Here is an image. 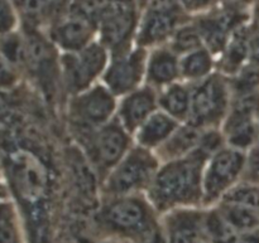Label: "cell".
Listing matches in <instances>:
<instances>
[{
	"mask_svg": "<svg viewBox=\"0 0 259 243\" xmlns=\"http://www.w3.org/2000/svg\"><path fill=\"white\" fill-rule=\"evenodd\" d=\"M204 231L212 243H238L239 236L219 212H214L205 219Z\"/></svg>",
	"mask_w": 259,
	"mask_h": 243,
	"instance_id": "d4e9b609",
	"label": "cell"
},
{
	"mask_svg": "<svg viewBox=\"0 0 259 243\" xmlns=\"http://www.w3.org/2000/svg\"><path fill=\"white\" fill-rule=\"evenodd\" d=\"M237 15L234 13H223L215 17L200 20L197 29L212 52H223L229 42V33L234 27Z\"/></svg>",
	"mask_w": 259,
	"mask_h": 243,
	"instance_id": "ac0fdd59",
	"label": "cell"
},
{
	"mask_svg": "<svg viewBox=\"0 0 259 243\" xmlns=\"http://www.w3.org/2000/svg\"><path fill=\"white\" fill-rule=\"evenodd\" d=\"M249 58L253 65L259 67V35L249 40Z\"/></svg>",
	"mask_w": 259,
	"mask_h": 243,
	"instance_id": "e575fe53",
	"label": "cell"
},
{
	"mask_svg": "<svg viewBox=\"0 0 259 243\" xmlns=\"http://www.w3.org/2000/svg\"><path fill=\"white\" fill-rule=\"evenodd\" d=\"M13 80V72L7 59L0 57V85H7Z\"/></svg>",
	"mask_w": 259,
	"mask_h": 243,
	"instance_id": "836d02e7",
	"label": "cell"
},
{
	"mask_svg": "<svg viewBox=\"0 0 259 243\" xmlns=\"http://www.w3.org/2000/svg\"><path fill=\"white\" fill-rule=\"evenodd\" d=\"M162 111L175 120H189L191 105V90L181 83H172L164 88L158 98Z\"/></svg>",
	"mask_w": 259,
	"mask_h": 243,
	"instance_id": "44dd1931",
	"label": "cell"
},
{
	"mask_svg": "<svg viewBox=\"0 0 259 243\" xmlns=\"http://www.w3.org/2000/svg\"><path fill=\"white\" fill-rule=\"evenodd\" d=\"M147 53L143 47L126 50L113 58L104 75V86L115 95H129L138 88L147 71Z\"/></svg>",
	"mask_w": 259,
	"mask_h": 243,
	"instance_id": "8992f818",
	"label": "cell"
},
{
	"mask_svg": "<svg viewBox=\"0 0 259 243\" xmlns=\"http://www.w3.org/2000/svg\"><path fill=\"white\" fill-rule=\"evenodd\" d=\"M223 52L224 70L230 73H237L243 68L245 58L249 57V40L247 39V35L243 32H235Z\"/></svg>",
	"mask_w": 259,
	"mask_h": 243,
	"instance_id": "603a6c76",
	"label": "cell"
},
{
	"mask_svg": "<svg viewBox=\"0 0 259 243\" xmlns=\"http://www.w3.org/2000/svg\"><path fill=\"white\" fill-rule=\"evenodd\" d=\"M147 207L132 197H118L105 211V218L113 227L123 231H139L147 224Z\"/></svg>",
	"mask_w": 259,
	"mask_h": 243,
	"instance_id": "7c38bea8",
	"label": "cell"
},
{
	"mask_svg": "<svg viewBox=\"0 0 259 243\" xmlns=\"http://www.w3.org/2000/svg\"><path fill=\"white\" fill-rule=\"evenodd\" d=\"M66 88L73 95L91 87L108 67V49L101 43L91 42L80 52L67 53L61 62Z\"/></svg>",
	"mask_w": 259,
	"mask_h": 243,
	"instance_id": "3957f363",
	"label": "cell"
},
{
	"mask_svg": "<svg viewBox=\"0 0 259 243\" xmlns=\"http://www.w3.org/2000/svg\"><path fill=\"white\" fill-rule=\"evenodd\" d=\"M15 23L14 13L8 0H0V33H5L13 28Z\"/></svg>",
	"mask_w": 259,
	"mask_h": 243,
	"instance_id": "f546056e",
	"label": "cell"
},
{
	"mask_svg": "<svg viewBox=\"0 0 259 243\" xmlns=\"http://www.w3.org/2000/svg\"><path fill=\"white\" fill-rule=\"evenodd\" d=\"M225 140L230 148L243 150L253 145L258 135V128L254 123V116L230 112L225 121Z\"/></svg>",
	"mask_w": 259,
	"mask_h": 243,
	"instance_id": "d6986e66",
	"label": "cell"
},
{
	"mask_svg": "<svg viewBox=\"0 0 259 243\" xmlns=\"http://www.w3.org/2000/svg\"><path fill=\"white\" fill-rule=\"evenodd\" d=\"M110 4V0H72L70 14L83 18L96 25Z\"/></svg>",
	"mask_w": 259,
	"mask_h": 243,
	"instance_id": "4316f807",
	"label": "cell"
},
{
	"mask_svg": "<svg viewBox=\"0 0 259 243\" xmlns=\"http://www.w3.org/2000/svg\"><path fill=\"white\" fill-rule=\"evenodd\" d=\"M259 86V67L249 66V67L240 68L237 72V76L232 82V88L239 96L253 93Z\"/></svg>",
	"mask_w": 259,
	"mask_h": 243,
	"instance_id": "f1b7e54d",
	"label": "cell"
},
{
	"mask_svg": "<svg viewBox=\"0 0 259 243\" xmlns=\"http://www.w3.org/2000/svg\"><path fill=\"white\" fill-rule=\"evenodd\" d=\"M223 203L235 204L250 211L259 212V188L249 184L233 187L223 197Z\"/></svg>",
	"mask_w": 259,
	"mask_h": 243,
	"instance_id": "484cf974",
	"label": "cell"
},
{
	"mask_svg": "<svg viewBox=\"0 0 259 243\" xmlns=\"http://www.w3.org/2000/svg\"><path fill=\"white\" fill-rule=\"evenodd\" d=\"M151 243H169L168 237H166L162 233H156L153 237H152Z\"/></svg>",
	"mask_w": 259,
	"mask_h": 243,
	"instance_id": "8d00e7d4",
	"label": "cell"
},
{
	"mask_svg": "<svg viewBox=\"0 0 259 243\" xmlns=\"http://www.w3.org/2000/svg\"><path fill=\"white\" fill-rule=\"evenodd\" d=\"M53 0H23V8L29 17L42 15L52 5Z\"/></svg>",
	"mask_w": 259,
	"mask_h": 243,
	"instance_id": "4dcf8cb0",
	"label": "cell"
},
{
	"mask_svg": "<svg viewBox=\"0 0 259 243\" xmlns=\"http://www.w3.org/2000/svg\"><path fill=\"white\" fill-rule=\"evenodd\" d=\"M202 38L197 27H182L176 30L172 40V48L175 53H187L202 48Z\"/></svg>",
	"mask_w": 259,
	"mask_h": 243,
	"instance_id": "83f0119b",
	"label": "cell"
},
{
	"mask_svg": "<svg viewBox=\"0 0 259 243\" xmlns=\"http://www.w3.org/2000/svg\"><path fill=\"white\" fill-rule=\"evenodd\" d=\"M0 243H17L14 228L8 221L0 222Z\"/></svg>",
	"mask_w": 259,
	"mask_h": 243,
	"instance_id": "d6a6232c",
	"label": "cell"
},
{
	"mask_svg": "<svg viewBox=\"0 0 259 243\" xmlns=\"http://www.w3.org/2000/svg\"><path fill=\"white\" fill-rule=\"evenodd\" d=\"M114 95L106 86H94L76 95L71 102V116L83 129H99L109 123L115 111Z\"/></svg>",
	"mask_w": 259,
	"mask_h": 243,
	"instance_id": "52a82bcc",
	"label": "cell"
},
{
	"mask_svg": "<svg viewBox=\"0 0 259 243\" xmlns=\"http://www.w3.org/2000/svg\"><path fill=\"white\" fill-rule=\"evenodd\" d=\"M180 8L177 3L166 7L147 8L138 33L139 45L156 44L171 37L180 22Z\"/></svg>",
	"mask_w": 259,
	"mask_h": 243,
	"instance_id": "30bf717a",
	"label": "cell"
},
{
	"mask_svg": "<svg viewBox=\"0 0 259 243\" xmlns=\"http://www.w3.org/2000/svg\"><path fill=\"white\" fill-rule=\"evenodd\" d=\"M146 75L154 86H169L181 77L180 59L172 49L154 50L147 60Z\"/></svg>",
	"mask_w": 259,
	"mask_h": 243,
	"instance_id": "2e32d148",
	"label": "cell"
},
{
	"mask_svg": "<svg viewBox=\"0 0 259 243\" xmlns=\"http://www.w3.org/2000/svg\"><path fill=\"white\" fill-rule=\"evenodd\" d=\"M181 76L187 80H204L209 77L212 70V55L206 48H199L196 50L184 54L180 59Z\"/></svg>",
	"mask_w": 259,
	"mask_h": 243,
	"instance_id": "7402d4cb",
	"label": "cell"
},
{
	"mask_svg": "<svg viewBox=\"0 0 259 243\" xmlns=\"http://www.w3.org/2000/svg\"><path fill=\"white\" fill-rule=\"evenodd\" d=\"M202 134L204 130L201 128L190 123L177 128V130L159 146V149L162 148V155L168 159V161L186 158L199 148Z\"/></svg>",
	"mask_w": 259,
	"mask_h": 243,
	"instance_id": "e0dca14e",
	"label": "cell"
},
{
	"mask_svg": "<svg viewBox=\"0 0 259 243\" xmlns=\"http://www.w3.org/2000/svg\"><path fill=\"white\" fill-rule=\"evenodd\" d=\"M179 128V121L175 120L164 111H154L138 128L137 141L144 149L159 148Z\"/></svg>",
	"mask_w": 259,
	"mask_h": 243,
	"instance_id": "5bb4252c",
	"label": "cell"
},
{
	"mask_svg": "<svg viewBox=\"0 0 259 243\" xmlns=\"http://www.w3.org/2000/svg\"><path fill=\"white\" fill-rule=\"evenodd\" d=\"M219 213L237 231H252L258 224L257 212L250 211V209L244 208V207L223 203Z\"/></svg>",
	"mask_w": 259,
	"mask_h": 243,
	"instance_id": "cb8c5ba5",
	"label": "cell"
},
{
	"mask_svg": "<svg viewBox=\"0 0 259 243\" xmlns=\"http://www.w3.org/2000/svg\"><path fill=\"white\" fill-rule=\"evenodd\" d=\"M157 173V160L148 149L142 146L128 151L120 163L110 171L105 191L110 196H131L139 189L151 186Z\"/></svg>",
	"mask_w": 259,
	"mask_h": 243,
	"instance_id": "7a4b0ae2",
	"label": "cell"
},
{
	"mask_svg": "<svg viewBox=\"0 0 259 243\" xmlns=\"http://www.w3.org/2000/svg\"><path fill=\"white\" fill-rule=\"evenodd\" d=\"M157 103L158 98L152 88H137L120 103L119 121L128 133H134L154 111H157Z\"/></svg>",
	"mask_w": 259,
	"mask_h": 243,
	"instance_id": "8fae6325",
	"label": "cell"
},
{
	"mask_svg": "<svg viewBox=\"0 0 259 243\" xmlns=\"http://www.w3.org/2000/svg\"><path fill=\"white\" fill-rule=\"evenodd\" d=\"M229 105V88L222 76L204 78L191 88L189 123L197 128H206L220 121Z\"/></svg>",
	"mask_w": 259,
	"mask_h": 243,
	"instance_id": "5b68a950",
	"label": "cell"
},
{
	"mask_svg": "<svg viewBox=\"0 0 259 243\" xmlns=\"http://www.w3.org/2000/svg\"><path fill=\"white\" fill-rule=\"evenodd\" d=\"M215 0H179L180 5L189 12H199L206 9Z\"/></svg>",
	"mask_w": 259,
	"mask_h": 243,
	"instance_id": "1f68e13d",
	"label": "cell"
},
{
	"mask_svg": "<svg viewBox=\"0 0 259 243\" xmlns=\"http://www.w3.org/2000/svg\"><path fill=\"white\" fill-rule=\"evenodd\" d=\"M14 179L18 188L27 198L35 199L46 187V173L39 163L29 155L18 156L14 160Z\"/></svg>",
	"mask_w": 259,
	"mask_h": 243,
	"instance_id": "9a60e30c",
	"label": "cell"
},
{
	"mask_svg": "<svg viewBox=\"0 0 259 243\" xmlns=\"http://www.w3.org/2000/svg\"><path fill=\"white\" fill-rule=\"evenodd\" d=\"M209 159L200 149L186 158L168 161L157 170L151 186L149 197L161 209L191 204L202 199V173Z\"/></svg>",
	"mask_w": 259,
	"mask_h": 243,
	"instance_id": "6da1fadb",
	"label": "cell"
},
{
	"mask_svg": "<svg viewBox=\"0 0 259 243\" xmlns=\"http://www.w3.org/2000/svg\"><path fill=\"white\" fill-rule=\"evenodd\" d=\"M205 221L196 212L182 211L169 221V243H199Z\"/></svg>",
	"mask_w": 259,
	"mask_h": 243,
	"instance_id": "ffe728a7",
	"label": "cell"
},
{
	"mask_svg": "<svg viewBox=\"0 0 259 243\" xmlns=\"http://www.w3.org/2000/svg\"><path fill=\"white\" fill-rule=\"evenodd\" d=\"M245 165L242 150L223 148L207 159L202 173V199L206 203L224 197L234 187Z\"/></svg>",
	"mask_w": 259,
	"mask_h": 243,
	"instance_id": "277c9868",
	"label": "cell"
},
{
	"mask_svg": "<svg viewBox=\"0 0 259 243\" xmlns=\"http://www.w3.org/2000/svg\"><path fill=\"white\" fill-rule=\"evenodd\" d=\"M238 243H259V233L253 231L244 232L242 236H239Z\"/></svg>",
	"mask_w": 259,
	"mask_h": 243,
	"instance_id": "d590c367",
	"label": "cell"
},
{
	"mask_svg": "<svg viewBox=\"0 0 259 243\" xmlns=\"http://www.w3.org/2000/svg\"><path fill=\"white\" fill-rule=\"evenodd\" d=\"M95 24L83 18L70 14L53 28L55 42L67 53L80 52L91 43Z\"/></svg>",
	"mask_w": 259,
	"mask_h": 243,
	"instance_id": "4fadbf2b",
	"label": "cell"
},
{
	"mask_svg": "<svg viewBox=\"0 0 259 243\" xmlns=\"http://www.w3.org/2000/svg\"><path fill=\"white\" fill-rule=\"evenodd\" d=\"M90 148L101 169L113 170L128 154V131L119 123H108L94 133Z\"/></svg>",
	"mask_w": 259,
	"mask_h": 243,
	"instance_id": "9c48e42d",
	"label": "cell"
},
{
	"mask_svg": "<svg viewBox=\"0 0 259 243\" xmlns=\"http://www.w3.org/2000/svg\"><path fill=\"white\" fill-rule=\"evenodd\" d=\"M137 15L132 2H111L99 22L101 44L118 54L126 52L125 45L136 28Z\"/></svg>",
	"mask_w": 259,
	"mask_h": 243,
	"instance_id": "ba28073f",
	"label": "cell"
}]
</instances>
